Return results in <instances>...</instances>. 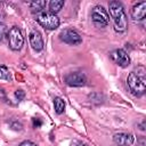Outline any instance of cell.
I'll return each instance as SVG.
<instances>
[{"label":"cell","instance_id":"6da1fadb","mask_svg":"<svg viewBox=\"0 0 146 146\" xmlns=\"http://www.w3.org/2000/svg\"><path fill=\"white\" fill-rule=\"evenodd\" d=\"M110 15L114 22V29L117 32H124L128 27V18L124 8L119 1H111L108 3Z\"/></svg>","mask_w":146,"mask_h":146},{"label":"cell","instance_id":"7a4b0ae2","mask_svg":"<svg viewBox=\"0 0 146 146\" xmlns=\"http://www.w3.org/2000/svg\"><path fill=\"white\" fill-rule=\"evenodd\" d=\"M127 83H128V87H129L130 91L135 96L140 97V96H143L145 94L146 84H145L144 75H140L139 73H136V72H131L128 75Z\"/></svg>","mask_w":146,"mask_h":146},{"label":"cell","instance_id":"3957f363","mask_svg":"<svg viewBox=\"0 0 146 146\" xmlns=\"http://www.w3.org/2000/svg\"><path fill=\"white\" fill-rule=\"evenodd\" d=\"M36 21L38 23L47 29V30H55L59 26V18L57 17L56 14H52L50 11H41L36 15Z\"/></svg>","mask_w":146,"mask_h":146},{"label":"cell","instance_id":"277c9868","mask_svg":"<svg viewBox=\"0 0 146 146\" xmlns=\"http://www.w3.org/2000/svg\"><path fill=\"white\" fill-rule=\"evenodd\" d=\"M91 19L97 27H105L108 25L110 16L106 9L103 6L98 5V6H95L91 11Z\"/></svg>","mask_w":146,"mask_h":146},{"label":"cell","instance_id":"5b68a950","mask_svg":"<svg viewBox=\"0 0 146 146\" xmlns=\"http://www.w3.org/2000/svg\"><path fill=\"white\" fill-rule=\"evenodd\" d=\"M8 44L11 50H21L24 44V36L21 32V30L17 26H14L9 30L8 33Z\"/></svg>","mask_w":146,"mask_h":146},{"label":"cell","instance_id":"8992f818","mask_svg":"<svg viewBox=\"0 0 146 146\" xmlns=\"http://www.w3.org/2000/svg\"><path fill=\"white\" fill-rule=\"evenodd\" d=\"M59 38L62 41H64L65 43L67 44H72V46H76V44H80L82 42V38L81 35L74 31V30H71V29H66L64 31L60 32L59 34Z\"/></svg>","mask_w":146,"mask_h":146},{"label":"cell","instance_id":"52a82bcc","mask_svg":"<svg viewBox=\"0 0 146 146\" xmlns=\"http://www.w3.org/2000/svg\"><path fill=\"white\" fill-rule=\"evenodd\" d=\"M111 59L121 67H127L130 64V57L123 49H115L111 54Z\"/></svg>","mask_w":146,"mask_h":146},{"label":"cell","instance_id":"ba28073f","mask_svg":"<svg viewBox=\"0 0 146 146\" xmlns=\"http://www.w3.org/2000/svg\"><path fill=\"white\" fill-rule=\"evenodd\" d=\"M65 82L71 87H82L86 83V75L81 72H72L65 76Z\"/></svg>","mask_w":146,"mask_h":146},{"label":"cell","instance_id":"9c48e42d","mask_svg":"<svg viewBox=\"0 0 146 146\" xmlns=\"http://www.w3.org/2000/svg\"><path fill=\"white\" fill-rule=\"evenodd\" d=\"M29 39H30V44L33 50L41 51L43 49V39L39 31H36V30L31 31L29 34Z\"/></svg>","mask_w":146,"mask_h":146},{"label":"cell","instance_id":"30bf717a","mask_svg":"<svg viewBox=\"0 0 146 146\" xmlns=\"http://www.w3.org/2000/svg\"><path fill=\"white\" fill-rule=\"evenodd\" d=\"M113 140L119 146H131L135 143V137L131 133L119 132L113 136Z\"/></svg>","mask_w":146,"mask_h":146},{"label":"cell","instance_id":"8fae6325","mask_svg":"<svg viewBox=\"0 0 146 146\" xmlns=\"http://www.w3.org/2000/svg\"><path fill=\"white\" fill-rule=\"evenodd\" d=\"M146 15V2L145 1H141V2H138L136 3L132 9H131V17L135 19V21H140L145 17Z\"/></svg>","mask_w":146,"mask_h":146},{"label":"cell","instance_id":"7c38bea8","mask_svg":"<svg viewBox=\"0 0 146 146\" xmlns=\"http://www.w3.org/2000/svg\"><path fill=\"white\" fill-rule=\"evenodd\" d=\"M64 6V1L63 0H51L49 2V11L52 14L58 13Z\"/></svg>","mask_w":146,"mask_h":146},{"label":"cell","instance_id":"4fadbf2b","mask_svg":"<svg viewBox=\"0 0 146 146\" xmlns=\"http://www.w3.org/2000/svg\"><path fill=\"white\" fill-rule=\"evenodd\" d=\"M54 105H55V111L57 114H62L65 110V102L60 98V97H56L54 100Z\"/></svg>","mask_w":146,"mask_h":146},{"label":"cell","instance_id":"5bb4252c","mask_svg":"<svg viewBox=\"0 0 146 146\" xmlns=\"http://www.w3.org/2000/svg\"><path fill=\"white\" fill-rule=\"evenodd\" d=\"M30 7L33 11H38V14H39V13L43 11V9L46 7V1H33L30 3Z\"/></svg>","mask_w":146,"mask_h":146},{"label":"cell","instance_id":"9a60e30c","mask_svg":"<svg viewBox=\"0 0 146 146\" xmlns=\"http://www.w3.org/2000/svg\"><path fill=\"white\" fill-rule=\"evenodd\" d=\"M0 80H8V81L11 80L10 72H9L8 67H6L3 65H0Z\"/></svg>","mask_w":146,"mask_h":146},{"label":"cell","instance_id":"2e32d148","mask_svg":"<svg viewBox=\"0 0 146 146\" xmlns=\"http://www.w3.org/2000/svg\"><path fill=\"white\" fill-rule=\"evenodd\" d=\"M6 32H7V25L5 23L0 22V42L3 40V38L6 35Z\"/></svg>","mask_w":146,"mask_h":146},{"label":"cell","instance_id":"e0dca14e","mask_svg":"<svg viewBox=\"0 0 146 146\" xmlns=\"http://www.w3.org/2000/svg\"><path fill=\"white\" fill-rule=\"evenodd\" d=\"M15 97H16L18 100L24 99V97H25V92H24V90H22V89L16 90V91H15Z\"/></svg>","mask_w":146,"mask_h":146},{"label":"cell","instance_id":"ac0fdd59","mask_svg":"<svg viewBox=\"0 0 146 146\" xmlns=\"http://www.w3.org/2000/svg\"><path fill=\"white\" fill-rule=\"evenodd\" d=\"M11 128H13L14 130H22V129H23V124H22L21 122H14V123L11 124Z\"/></svg>","mask_w":146,"mask_h":146},{"label":"cell","instance_id":"d6986e66","mask_svg":"<svg viewBox=\"0 0 146 146\" xmlns=\"http://www.w3.org/2000/svg\"><path fill=\"white\" fill-rule=\"evenodd\" d=\"M19 146H38L35 143L31 141V140H24L23 143L19 144Z\"/></svg>","mask_w":146,"mask_h":146},{"label":"cell","instance_id":"ffe728a7","mask_svg":"<svg viewBox=\"0 0 146 146\" xmlns=\"http://www.w3.org/2000/svg\"><path fill=\"white\" fill-rule=\"evenodd\" d=\"M42 125V121L40 120V119H33V127L34 128H39V127H41Z\"/></svg>","mask_w":146,"mask_h":146},{"label":"cell","instance_id":"44dd1931","mask_svg":"<svg viewBox=\"0 0 146 146\" xmlns=\"http://www.w3.org/2000/svg\"><path fill=\"white\" fill-rule=\"evenodd\" d=\"M72 146H89V145H87V144H84V143H81V141L75 140V141H73V143H72Z\"/></svg>","mask_w":146,"mask_h":146}]
</instances>
